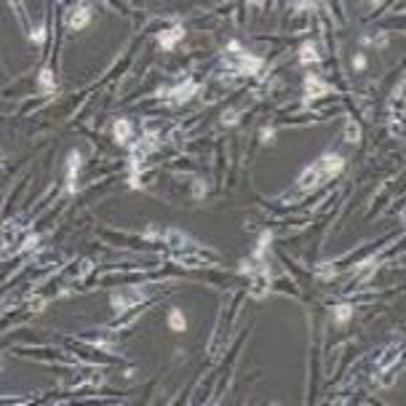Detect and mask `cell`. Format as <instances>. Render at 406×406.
Listing matches in <instances>:
<instances>
[{"label":"cell","instance_id":"6da1fadb","mask_svg":"<svg viewBox=\"0 0 406 406\" xmlns=\"http://www.w3.org/2000/svg\"><path fill=\"white\" fill-rule=\"evenodd\" d=\"M230 51H233L230 56L235 59L230 67L235 70V73L257 75L259 70H262V59H259V56H251V54H246V51H241V45H238V43H230Z\"/></svg>","mask_w":406,"mask_h":406},{"label":"cell","instance_id":"2e32d148","mask_svg":"<svg viewBox=\"0 0 406 406\" xmlns=\"http://www.w3.org/2000/svg\"><path fill=\"white\" fill-rule=\"evenodd\" d=\"M185 235H179V233H176V230H171V233H168V244H171V246H182V244H185Z\"/></svg>","mask_w":406,"mask_h":406},{"label":"cell","instance_id":"8992f818","mask_svg":"<svg viewBox=\"0 0 406 406\" xmlns=\"http://www.w3.org/2000/svg\"><path fill=\"white\" fill-rule=\"evenodd\" d=\"M182 38H185V30H182V27H171V30L161 32L158 43H161V48H174V43L182 41Z\"/></svg>","mask_w":406,"mask_h":406},{"label":"cell","instance_id":"5bb4252c","mask_svg":"<svg viewBox=\"0 0 406 406\" xmlns=\"http://www.w3.org/2000/svg\"><path fill=\"white\" fill-rule=\"evenodd\" d=\"M345 136H348V142H353L356 145L358 139H361V128H358V123H348V128H345Z\"/></svg>","mask_w":406,"mask_h":406},{"label":"cell","instance_id":"9a60e30c","mask_svg":"<svg viewBox=\"0 0 406 406\" xmlns=\"http://www.w3.org/2000/svg\"><path fill=\"white\" fill-rule=\"evenodd\" d=\"M398 356H401V348H390L382 358H379V369H388L390 361H393V358H398Z\"/></svg>","mask_w":406,"mask_h":406},{"label":"cell","instance_id":"d6986e66","mask_svg":"<svg viewBox=\"0 0 406 406\" xmlns=\"http://www.w3.org/2000/svg\"><path fill=\"white\" fill-rule=\"evenodd\" d=\"M222 121H225L227 126H230V123H235V121H238V113H235V110H230V113H227L225 118H222Z\"/></svg>","mask_w":406,"mask_h":406},{"label":"cell","instance_id":"3957f363","mask_svg":"<svg viewBox=\"0 0 406 406\" xmlns=\"http://www.w3.org/2000/svg\"><path fill=\"white\" fill-rule=\"evenodd\" d=\"M195 91H198V83H195V81H185V83H182V86H176V88H171V91H168V102H171V104L187 102L190 96L195 94Z\"/></svg>","mask_w":406,"mask_h":406},{"label":"cell","instance_id":"7a4b0ae2","mask_svg":"<svg viewBox=\"0 0 406 406\" xmlns=\"http://www.w3.org/2000/svg\"><path fill=\"white\" fill-rule=\"evenodd\" d=\"M324 182H326V174L321 171V166H313V168H307V171L299 176V193H310V190L321 187Z\"/></svg>","mask_w":406,"mask_h":406},{"label":"cell","instance_id":"52a82bcc","mask_svg":"<svg viewBox=\"0 0 406 406\" xmlns=\"http://www.w3.org/2000/svg\"><path fill=\"white\" fill-rule=\"evenodd\" d=\"M305 88H307V94L313 96V99H316V96H324V94H329V86H326L324 81H318L316 75H310L305 81Z\"/></svg>","mask_w":406,"mask_h":406},{"label":"cell","instance_id":"277c9868","mask_svg":"<svg viewBox=\"0 0 406 406\" xmlns=\"http://www.w3.org/2000/svg\"><path fill=\"white\" fill-rule=\"evenodd\" d=\"M139 302H142V291H121V294H115V297H113V307L118 313L128 310V307H134Z\"/></svg>","mask_w":406,"mask_h":406},{"label":"cell","instance_id":"9c48e42d","mask_svg":"<svg viewBox=\"0 0 406 406\" xmlns=\"http://www.w3.org/2000/svg\"><path fill=\"white\" fill-rule=\"evenodd\" d=\"M168 326H171L174 331H185L187 321H185V316H182V310H171V313H168Z\"/></svg>","mask_w":406,"mask_h":406},{"label":"cell","instance_id":"30bf717a","mask_svg":"<svg viewBox=\"0 0 406 406\" xmlns=\"http://www.w3.org/2000/svg\"><path fill=\"white\" fill-rule=\"evenodd\" d=\"M128 136H131V123L128 121H118L115 123V139L118 142H128Z\"/></svg>","mask_w":406,"mask_h":406},{"label":"cell","instance_id":"5b68a950","mask_svg":"<svg viewBox=\"0 0 406 406\" xmlns=\"http://www.w3.org/2000/svg\"><path fill=\"white\" fill-rule=\"evenodd\" d=\"M88 19H91L88 5H78L73 14L67 16V24H70V27H75V30H81V27H86V24H88Z\"/></svg>","mask_w":406,"mask_h":406},{"label":"cell","instance_id":"ba28073f","mask_svg":"<svg viewBox=\"0 0 406 406\" xmlns=\"http://www.w3.org/2000/svg\"><path fill=\"white\" fill-rule=\"evenodd\" d=\"M318 54H316V45H310V43H305L302 48H299V62L302 64H310V62H318Z\"/></svg>","mask_w":406,"mask_h":406},{"label":"cell","instance_id":"e0dca14e","mask_svg":"<svg viewBox=\"0 0 406 406\" xmlns=\"http://www.w3.org/2000/svg\"><path fill=\"white\" fill-rule=\"evenodd\" d=\"M32 41H35V43H43V41H45V30L38 27L35 32H32Z\"/></svg>","mask_w":406,"mask_h":406},{"label":"cell","instance_id":"7c38bea8","mask_svg":"<svg viewBox=\"0 0 406 406\" xmlns=\"http://www.w3.org/2000/svg\"><path fill=\"white\" fill-rule=\"evenodd\" d=\"M78 168H81V155H73V158H70V174H67V179H70V190L75 187V176H78Z\"/></svg>","mask_w":406,"mask_h":406},{"label":"cell","instance_id":"ac0fdd59","mask_svg":"<svg viewBox=\"0 0 406 406\" xmlns=\"http://www.w3.org/2000/svg\"><path fill=\"white\" fill-rule=\"evenodd\" d=\"M353 67H356V70H364V67H366V59H364L361 54H358L356 59H353Z\"/></svg>","mask_w":406,"mask_h":406},{"label":"cell","instance_id":"4fadbf2b","mask_svg":"<svg viewBox=\"0 0 406 406\" xmlns=\"http://www.w3.org/2000/svg\"><path fill=\"white\" fill-rule=\"evenodd\" d=\"M54 86H56V83H54V73H51V70H43V73H41V88L43 91H54Z\"/></svg>","mask_w":406,"mask_h":406},{"label":"cell","instance_id":"8fae6325","mask_svg":"<svg viewBox=\"0 0 406 406\" xmlns=\"http://www.w3.org/2000/svg\"><path fill=\"white\" fill-rule=\"evenodd\" d=\"M350 316H353V307H348V305H337V307H334V318H337V324H348Z\"/></svg>","mask_w":406,"mask_h":406}]
</instances>
